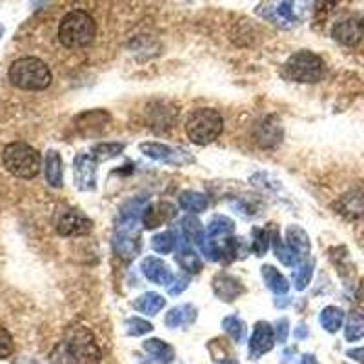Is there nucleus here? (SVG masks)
I'll return each instance as SVG.
<instances>
[{
    "instance_id": "f257e3e1",
    "label": "nucleus",
    "mask_w": 364,
    "mask_h": 364,
    "mask_svg": "<svg viewBox=\"0 0 364 364\" xmlns=\"http://www.w3.org/2000/svg\"><path fill=\"white\" fill-rule=\"evenodd\" d=\"M8 77L18 90L41 91L51 84V71L41 58L24 57L18 58L9 66Z\"/></svg>"
},
{
    "instance_id": "f03ea898",
    "label": "nucleus",
    "mask_w": 364,
    "mask_h": 364,
    "mask_svg": "<svg viewBox=\"0 0 364 364\" xmlns=\"http://www.w3.org/2000/svg\"><path fill=\"white\" fill-rule=\"evenodd\" d=\"M97 35V24L90 13L82 9H73L60 21L58 26V41L66 48H84L91 44Z\"/></svg>"
},
{
    "instance_id": "7ed1b4c3",
    "label": "nucleus",
    "mask_w": 364,
    "mask_h": 364,
    "mask_svg": "<svg viewBox=\"0 0 364 364\" xmlns=\"http://www.w3.org/2000/svg\"><path fill=\"white\" fill-rule=\"evenodd\" d=\"M2 162L6 170L15 177L33 178L41 171L42 159L33 146L26 142H11L2 151Z\"/></svg>"
},
{
    "instance_id": "20e7f679",
    "label": "nucleus",
    "mask_w": 364,
    "mask_h": 364,
    "mask_svg": "<svg viewBox=\"0 0 364 364\" xmlns=\"http://www.w3.org/2000/svg\"><path fill=\"white\" fill-rule=\"evenodd\" d=\"M224 120L217 109L200 108L191 113L186 120V133L190 141L199 146L213 142L223 133Z\"/></svg>"
},
{
    "instance_id": "39448f33",
    "label": "nucleus",
    "mask_w": 364,
    "mask_h": 364,
    "mask_svg": "<svg viewBox=\"0 0 364 364\" xmlns=\"http://www.w3.org/2000/svg\"><path fill=\"white\" fill-rule=\"evenodd\" d=\"M284 75L290 80L302 84H314L323 79L324 63L311 51H299L291 55L284 64Z\"/></svg>"
},
{
    "instance_id": "423d86ee",
    "label": "nucleus",
    "mask_w": 364,
    "mask_h": 364,
    "mask_svg": "<svg viewBox=\"0 0 364 364\" xmlns=\"http://www.w3.org/2000/svg\"><path fill=\"white\" fill-rule=\"evenodd\" d=\"M66 343L70 346L75 364H100V360H102V352H100L99 344L87 328H73Z\"/></svg>"
},
{
    "instance_id": "0eeeda50",
    "label": "nucleus",
    "mask_w": 364,
    "mask_h": 364,
    "mask_svg": "<svg viewBox=\"0 0 364 364\" xmlns=\"http://www.w3.org/2000/svg\"><path fill=\"white\" fill-rule=\"evenodd\" d=\"M57 232L63 237L86 235L93 230V223L79 210H63L57 217Z\"/></svg>"
},
{
    "instance_id": "6e6552de",
    "label": "nucleus",
    "mask_w": 364,
    "mask_h": 364,
    "mask_svg": "<svg viewBox=\"0 0 364 364\" xmlns=\"http://www.w3.org/2000/svg\"><path fill=\"white\" fill-rule=\"evenodd\" d=\"M97 168L99 162L87 154H80L73 159V177L75 186L82 191L97 188Z\"/></svg>"
},
{
    "instance_id": "1a4fd4ad",
    "label": "nucleus",
    "mask_w": 364,
    "mask_h": 364,
    "mask_svg": "<svg viewBox=\"0 0 364 364\" xmlns=\"http://www.w3.org/2000/svg\"><path fill=\"white\" fill-rule=\"evenodd\" d=\"M331 37L339 44L353 48L364 38V18L360 17H348L344 21L337 22L331 29Z\"/></svg>"
},
{
    "instance_id": "9d476101",
    "label": "nucleus",
    "mask_w": 364,
    "mask_h": 364,
    "mask_svg": "<svg viewBox=\"0 0 364 364\" xmlns=\"http://www.w3.org/2000/svg\"><path fill=\"white\" fill-rule=\"evenodd\" d=\"M141 151L146 157L154 159V161L162 162H173V164H186V162H193V159L188 155L184 149H175L171 146L161 144V142H142Z\"/></svg>"
},
{
    "instance_id": "9b49d317",
    "label": "nucleus",
    "mask_w": 364,
    "mask_h": 364,
    "mask_svg": "<svg viewBox=\"0 0 364 364\" xmlns=\"http://www.w3.org/2000/svg\"><path fill=\"white\" fill-rule=\"evenodd\" d=\"M275 344V331L272 324L266 321H259L253 328L252 339H250V359H261L264 353L272 352Z\"/></svg>"
},
{
    "instance_id": "f8f14e48",
    "label": "nucleus",
    "mask_w": 364,
    "mask_h": 364,
    "mask_svg": "<svg viewBox=\"0 0 364 364\" xmlns=\"http://www.w3.org/2000/svg\"><path fill=\"white\" fill-rule=\"evenodd\" d=\"M264 18H268L273 24L290 28L295 22H299L297 8L294 2H275V4H266V11H259Z\"/></svg>"
},
{
    "instance_id": "ddd939ff",
    "label": "nucleus",
    "mask_w": 364,
    "mask_h": 364,
    "mask_svg": "<svg viewBox=\"0 0 364 364\" xmlns=\"http://www.w3.org/2000/svg\"><path fill=\"white\" fill-rule=\"evenodd\" d=\"M211 284H213V291H215L217 297L224 302L235 301L237 297H240V295L245 294V286H242V282L226 272L217 273Z\"/></svg>"
},
{
    "instance_id": "4468645a",
    "label": "nucleus",
    "mask_w": 364,
    "mask_h": 364,
    "mask_svg": "<svg viewBox=\"0 0 364 364\" xmlns=\"http://www.w3.org/2000/svg\"><path fill=\"white\" fill-rule=\"evenodd\" d=\"M141 269L144 273V277L148 281L155 282V284H161L168 288L171 284V281H173V273H171L170 266L166 264L164 261H161L159 257H146L141 264Z\"/></svg>"
},
{
    "instance_id": "2eb2a0df",
    "label": "nucleus",
    "mask_w": 364,
    "mask_h": 364,
    "mask_svg": "<svg viewBox=\"0 0 364 364\" xmlns=\"http://www.w3.org/2000/svg\"><path fill=\"white\" fill-rule=\"evenodd\" d=\"M286 246L295 253V257L299 259V262L308 261V255H310V237L308 233L302 230L301 226H288L286 228Z\"/></svg>"
},
{
    "instance_id": "dca6fc26",
    "label": "nucleus",
    "mask_w": 364,
    "mask_h": 364,
    "mask_svg": "<svg viewBox=\"0 0 364 364\" xmlns=\"http://www.w3.org/2000/svg\"><path fill=\"white\" fill-rule=\"evenodd\" d=\"M175 208L168 203H157V204H148L142 213V224L146 230H155L161 226L162 223H168L170 219L175 217Z\"/></svg>"
},
{
    "instance_id": "f3484780",
    "label": "nucleus",
    "mask_w": 364,
    "mask_h": 364,
    "mask_svg": "<svg viewBox=\"0 0 364 364\" xmlns=\"http://www.w3.org/2000/svg\"><path fill=\"white\" fill-rule=\"evenodd\" d=\"M175 259H177L178 266L182 269H186L188 273H200V269H203V259L186 239L178 240V252Z\"/></svg>"
},
{
    "instance_id": "a211bd4d",
    "label": "nucleus",
    "mask_w": 364,
    "mask_h": 364,
    "mask_svg": "<svg viewBox=\"0 0 364 364\" xmlns=\"http://www.w3.org/2000/svg\"><path fill=\"white\" fill-rule=\"evenodd\" d=\"M44 171H46V181L51 188H60L63 186V178H64V164L63 157L58 151L55 149H50L46 154L44 159Z\"/></svg>"
},
{
    "instance_id": "6ab92c4d",
    "label": "nucleus",
    "mask_w": 364,
    "mask_h": 364,
    "mask_svg": "<svg viewBox=\"0 0 364 364\" xmlns=\"http://www.w3.org/2000/svg\"><path fill=\"white\" fill-rule=\"evenodd\" d=\"M144 352L148 353L149 359L157 360L159 364H171L175 360V350L168 343L161 339H148L142 343Z\"/></svg>"
},
{
    "instance_id": "aec40b11",
    "label": "nucleus",
    "mask_w": 364,
    "mask_h": 364,
    "mask_svg": "<svg viewBox=\"0 0 364 364\" xmlns=\"http://www.w3.org/2000/svg\"><path fill=\"white\" fill-rule=\"evenodd\" d=\"M113 248H115L117 255L122 257L124 261H132L141 252V235L115 233V237H113Z\"/></svg>"
},
{
    "instance_id": "412c9836",
    "label": "nucleus",
    "mask_w": 364,
    "mask_h": 364,
    "mask_svg": "<svg viewBox=\"0 0 364 364\" xmlns=\"http://www.w3.org/2000/svg\"><path fill=\"white\" fill-rule=\"evenodd\" d=\"M197 317V310L191 304H182V306L171 308L164 317V324L168 328H182L190 326Z\"/></svg>"
},
{
    "instance_id": "4be33fe9",
    "label": "nucleus",
    "mask_w": 364,
    "mask_h": 364,
    "mask_svg": "<svg viewBox=\"0 0 364 364\" xmlns=\"http://www.w3.org/2000/svg\"><path fill=\"white\" fill-rule=\"evenodd\" d=\"M339 211L346 219H359L364 215V195L359 191L344 195L339 204Z\"/></svg>"
},
{
    "instance_id": "5701e85b",
    "label": "nucleus",
    "mask_w": 364,
    "mask_h": 364,
    "mask_svg": "<svg viewBox=\"0 0 364 364\" xmlns=\"http://www.w3.org/2000/svg\"><path fill=\"white\" fill-rule=\"evenodd\" d=\"M262 279H264L266 286H268L269 290L275 295H286L288 290H290V282H288V279H286L279 269L273 268V266H262Z\"/></svg>"
},
{
    "instance_id": "b1692460",
    "label": "nucleus",
    "mask_w": 364,
    "mask_h": 364,
    "mask_svg": "<svg viewBox=\"0 0 364 364\" xmlns=\"http://www.w3.org/2000/svg\"><path fill=\"white\" fill-rule=\"evenodd\" d=\"M164 304L166 299L162 297V295L155 294V291H148V294H142L141 297L133 302V308H135L136 311H141V314L157 315L159 311L164 308Z\"/></svg>"
},
{
    "instance_id": "393cba45",
    "label": "nucleus",
    "mask_w": 364,
    "mask_h": 364,
    "mask_svg": "<svg viewBox=\"0 0 364 364\" xmlns=\"http://www.w3.org/2000/svg\"><path fill=\"white\" fill-rule=\"evenodd\" d=\"M178 206L184 211H190V213H200L208 208V197L199 191H184L178 197Z\"/></svg>"
},
{
    "instance_id": "a878e982",
    "label": "nucleus",
    "mask_w": 364,
    "mask_h": 364,
    "mask_svg": "<svg viewBox=\"0 0 364 364\" xmlns=\"http://www.w3.org/2000/svg\"><path fill=\"white\" fill-rule=\"evenodd\" d=\"M233 230H235V223L232 219L224 215L213 217L206 228V237L208 239H226L230 233H233Z\"/></svg>"
},
{
    "instance_id": "bb28decb",
    "label": "nucleus",
    "mask_w": 364,
    "mask_h": 364,
    "mask_svg": "<svg viewBox=\"0 0 364 364\" xmlns=\"http://www.w3.org/2000/svg\"><path fill=\"white\" fill-rule=\"evenodd\" d=\"M344 324V311L337 306H326L321 311V326L328 333H336Z\"/></svg>"
},
{
    "instance_id": "cd10ccee",
    "label": "nucleus",
    "mask_w": 364,
    "mask_h": 364,
    "mask_svg": "<svg viewBox=\"0 0 364 364\" xmlns=\"http://www.w3.org/2000/svg\"><path fill=\"white\" fill-rule=\"evenodd\" d=\"M181 224H182V233H184L188 242H195V245H199V246L203 245L206 233H204L203 223H200L197 217L193 215L184 217V219L181 220Z\"/></svg>"
},
{
    "instance_id": "c85d7f7f",
    "label": "nucleus",
    "mask_w": 364,
    "mask_h": 364,
    "mask_svg": "<svg viewBox=\"0 0 364 364\" xmlns=\"http://www.w3.org/2000/svg\"><path fill=\"white\" fill-rule=\"evenodd\" d=\"M223 328L228 336L232 337L233 343L240 344L246 339V323L237 315H230V317L223 318Z\"/></svg>"
},
{
    "instance_id": "c756f323",
    "label": "nucleus",
    "mask_w": 364,
    "mask_h": 364,
    "mask_svg": "<svg viewBox=\"0 0 364 364\" xmlns=\"http://www.w3.org/2000/svg\"><path fill=\"white\" fill-rule=\"evenodd\" d=\"M344 337L348 343H357L364 337V317L360 314H352L348 317V323L344 326Z\"/></svg>"
},
{
    "instance_id": "7c9ffc66",
    "label": "nucleus",
    "mask_w": 364,
    "mask_h": 364,
    "mask_svg": "<svg viewBox=\"0 0 364 364\" xmlns=\"http://www.w3.org/2000/svg\"><path fill=\"white\" fill-rule=\"evenodd\" d=\"M272 240H273V250H275V255H277V259L282 262V264L284 266L301 264L297 257H295V253L291 252L288 246H286V242H282L281 237L277 235V232L272 233Z\"/></svg>"
},
{
    "instance_id": "2f4dec72",
    "label": "nucleus",
    "mask_w": 364,
    "mask_h": 364,
    "mask_svg": "<svg viewBox=\"0 0 364 364\" xmlns=\"http://www.w3.org/2000/svg\"><path fill=\"white\" fill-rule=\"evenodd\" d=\"M77 126L80 129L86 128H95V126H104L106 122H109V115L106 112H100V109H95V112H86L82 115H79L75 119Z\"/></svg>"
},
{
    "instance_id": "473e14b6",
    "label": "nucleus",
    "mask_w": 364,
    "mask_h": 364,
    "mask_svg": "<svg viewBox=\"0 0 364 364\" xmlns=\"http://www.w3.org/2000/svg\"><path fill=\"white\" fill-rule=\"evenodd\" d=\"M124 151V144H119V142H102V144H97L91 151V157L99 161H109V159L117 157L119 154Z\"/></svg>"
},
{
    "instance_id": "72a5a7b5",
    "label": "nucleus",
    "mask_w": 364,
    "mask_h": 364,
    "mask_svg": "<svg viewBox=\"0 0 364 364\" xmlns=\"http://www.w3.org/2000/svg\"><path fill=\"white\" fill-rule=\"evenodd\" d=\"M177 246V237H175L173 232H162L157 233V235L151 239V248L155 250L161 255H168L171 253Z\"/></svg>"
},
{
    "instance_id": "f704fd0d",
    "label": "nucleus",
    "mask_w": 364,
    "mask_h": 364,
    "mask_svg": "<svg viewBox=\"0 0 364 364\" xmlns=\"http://www.w3.org/2000/svg\"><path fill=\"white\" fill-rule=\"evenodd\" d=\"M252 237H253L252 252L255 253L257 257L266 255V252H268L269 248V239H272L268 230H264V228H253Z\"/></svg>"
},
{
    "instance_id": "c9c22d12",
    "label": "nucleus",
    "mask_w": 364,
    "mask_h": 364,
    "mask_svg": "<svg viewBox=\"0 0 364 364\" xmlns=\"http://www.w3.org/2000/svg\"><path fill=\"white\" fill-rule=\"evenodd\" d=\"M311 275H314V262L311 261H304L301 264H297V269L294 272V284L295 290L302 291L310 284Z\"/></svg>"
},
{
    "instance_id": "e433bc0d",
    "label": "nucleus",
    "mask_w": 364,
    "mask_h": 364,
    "mask_svg": "<svg viewBox=\"0 0 364 364\" xmlns=\"http://www.w3.org/2000/svg\"><path fill=\"white\" fill-rule=\"evenodd\" d=\"M124 328H126V333H128V336L141 337L154 330V324L148 323V321H144V318H141V317H132L126 321Z\"/></svg>"
},
{
    "instance_id": "4c0bfd02",
    "label": "nucleus",
    "mask_w": 364,
    "mask_h": 364,
    "mask_svg": "<svg viewBox=\"0 0 364 364\" xmlns=\"http://www.w3.org/2000/svg\"><path fill=\"white\" fill-rule=\"evenodd\" d=\"M261 129H262V133L259 135V139H264V141H262V146H273L281 141L282 129L279 128L277 124H272L269 120H266L264 124L261 126Z\"/></svg>"
},
{
    "instance_id": "58836bf2",
    "label": "nucleus",
    "mask_w": 364,
    "mask_h": 364,
    "mask_svg": "<svg viewBox=\"0 0 364 364\" xmlns=\"http://www.w3.org/2000/svg\"><path fill=\"white\" fill-rule=\"evenodd\" d=\"M50 363L51 364H75L73 355H71L68 343H58L57 346L51 350Z\"/></svg>"
},
{
    "instance_id": "ea45409f",
    "label": "nucleus",
    "mask_w": 364,
    "mask_h": 364,
    "mask_svg": "<svg viewBox=\"0 0 364 364\" xmlns=\"http://www.w3.org/2000/svg\"><path fill=\"white\" fill-rule=\"evenodd\" d=\"M15 350L13 344V337L9 336V331L6 328L0 326V359H8Z\"/></svg>"
},
{
    "instance_id": "a19ab883",
    "label": "nucleus",
    "mask_w": 364,
    "mask_h": 364,
    "mask_svg": "<svg viewBox=\"0 0 364 364\" xmlns=\"http://www.w3.org/2000/svg\"><path fill=\"white\" fill-rule=\"evenodd\" d=\"M188 284H190V279H188L186 275H177V277H173L171 284L168 286V294H170V295H181L182 291L186 290Z\"/></svg>"
},
{
    "instance_id": "79ce46f5",
    "label": "nucleus",
    "mask_w": 364,
    "mask_h": 364,
    "mask_svg": "<svg viewBox=\"0 0 364 364\" xmlns=\"http://www.w3.org/2000/svg\"><path fill=\"white\" fill-rule=\"evenodd\" d=\"M275 331V343L284 344L286 339H288V333H290V323H288V318H281L277 323V328H273Z\"/></svg>"
},
{
    "instance_id": "37998d69",
    "label": "nucleus",
    "mask_w": 364,
    "mask_h": 364,
    "mask_svg": "<svg viewBox=\"0 0 364 364\" xmlns=\"http://www.w3.org/2000/svg\"><path fill=\"white\" fill-rule=\"evenodd\" d=\"M346 355L350 357V359L357 360V363L364 364V346L363 348H353V350H348Z\"/></svg>"
},
{
    "instance_id": "c03bdc74",
    "label": "nucleus",
    "mask_w": 364,
    "mask_h": 364,
    "mask_svg": "<svg viewBox=\"0 0 364 364\" xmlns=\"http://www.w3.org/2000/svg\"><path fill=\"white\" fill-rule=\"evenodd\" d=\"M308 336V330L304 324H299V328L295 330V339H304Z\"/></svg>"
},
{
    "instance_id": "a18cd8bd",
    "label": "nucleus",
    "mask_w": 364,
    "mask_h": 364,
    "mask_svg": "<svg viewBox=\"0 0 364 364\" xmlns=\"http://www.w3.org/2000/svg\"><path fill=\"white\" fill-rule=\"evenodd\" d=\"M299 364H318V363L317 359H315V355H311V353H304Z\"/></svg>"
},
{
    "instance_id": "49530a36",
    "label": "nucleus",
    "mask_w": 364,
    "mask_h": 364,
    "mask_svg": "<svg viewBox=\"0 0 364 364\" xmlns=\"http://www.w3.org/2000/svg\"><path fill=\"white\" fill-rule=\"evenodd\" d=\"M223 364H237V363H235V360H224Z\"/></svg>"
},
{
    "instance_id": "de8ad7c7",
    "label": "nucleus",
    "mask_w": 364,
    "mask_h": 364,
    "mask_svg": "<svg viewBox=\"0 0 364 364\" xmlns=\"http://www.w3.org/2000/svg\"><path fill=\"white\" fill-rule=\"evenodd\" d=\"M2 35H4V28L0 26V38H2Z\"/></svg>"
}]
</instances>
